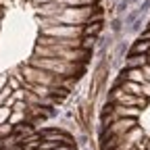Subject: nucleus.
<instances>
[{
    "mask_svg": "<svg viewBox=\"0 0 150 150\" xmlns=\"http://www.w3.org/2000/svg\"><path fill=\"white\" fill-rule=\"evenodd\" d=\"M142 69V73H144V79L146 81H150V63H146L144 67H140Z\"/></svg>",
    "mask_w": 150,
    "mask_h": 150,
    "instance_id": "f257e3e1",
    "label": "nucleus"
},
{
    "mask_svg": "<svg viewBox=\"0 0 150 150\" xmlns=\"http://www.w3.org/2000/svg\"><path fill=\"white\" fill-rule=\"evenodd\" d=\"M23 2H31V0H23Z\"/></svg>",
    "mask_w": 150,
    "mask_h": 150,
    "instance_id": "f03ea898",
    "label": "nucleus"
},
{
    "mask_svg": "<svg viewBox=\"0 0 150 150\" xmlns=\"http://www.w3.org/2000/svg\"><path fill=\"white\" fill-rule=\"evenodd\" d=\"M148 63H150V54H148Z\"/></svg>",
    "mask_w": 150,
    "mask_h": 150,
    "instance_id": "7ed1b4c3",
    "label": "nucleus"
}]
</instances>
